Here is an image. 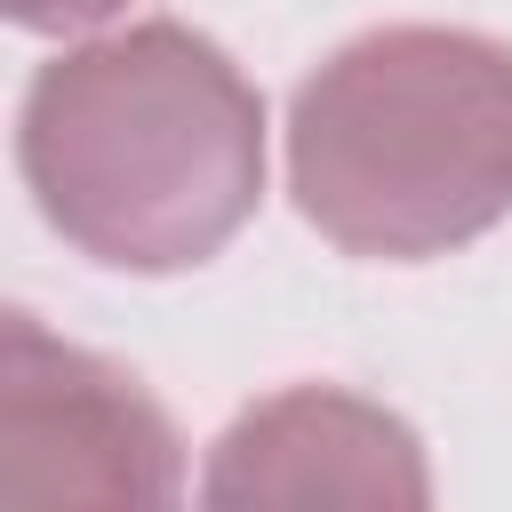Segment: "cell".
Segmentation results:
<instances>
[{
	"label": "cell",
	"instance_id": "obj_1",
	"mask_svg": "<svg viewBox=\"0 0 512 512\" xmlns=\"http://www.w3.org/2000/svg\"><path fill=\"white\" fill-rule=\"evenodd\" d=\"M40 216L112 272L208 264L264 192V96L192 24H128L40 64L24 96Z\"/></svg>",
	"mask_w": 512,
	"mask_h": 512
},
{
	"label": "cell",
	"instance_id": "obj_2",
	"mask_svg": "<svg viewBox=\"0 0 512 512\" xmlns=\"http://www.w3.org/2000/svg\"><path fill=\"white\" fill-rule=\"evenodd\" d=\"M288 192L320 240L424 264L512 216V48L456 24L344 40L288 104Z\"/></svg>",
	"mask_w": 512,
	"mask_h": 512
},
{
	"label": "cell",
	"instance_id": "obj_3",
	"mask_svg": "<svg viewBox=\"0 0 512 512\" xmlns=\"http://www.w3.org/2000/svg\"><path fill=\"white\" fill-rule=\"evenodd\" d=\"M184 488L176 424L152 392L48 336L32 312L0 328V496L8 504H168Z\"/></svg>",
	"mask_w": 512,
	"mask_h": 512
},
{
	"label": "cell",
	"instance_id": "obj_4",
	"mask_svg": "<svg viewBox=\"0 0 512 512\" xmlns=\"http://www.w3.org/2000/svg\"><path fill=\"white\" fill-rule=\"evenodd\" d=\"M208 504H384V512H416L432 504V472H424V440L336 384H288L272 400H256L248 416H232V432L208 448L200 472Z\"/></svg>",
	"mask_w": 512,
	"mask_h": 512
},
{
	"label": "cell",
	"instance_id": "obj_5",
	"mask_svg": "<svg viewBox=\"0 0 512 512\" xmlns=\"http://www.w3.org/2000/svg\"><path fill=\"white\" fill-rule=\"evenodd\" d=\"M128 0H8V16L24 24V32H88V24H104V16H120Z\"/></svg>",
	"mask_w": 512,
	"mask_h": 512
}]
</instances>
